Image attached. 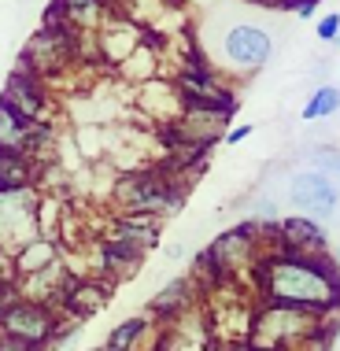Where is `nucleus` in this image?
Masks as SVG:
<instances>
[{
  "instance_id": "obj_1",
  "label": "nucleus",
  "mask_w": 340,
  "mask_h": 351,
  "mask_svg": "<svg viewBox=\"0 0 340 351\" xmlns=\"http://www.w3.org/2000/svg\"><path fill=\"white\" fill-rule=\"evenodd\" d=\"M255 289L267 303H289V307L318 311V315L340 307V270L333 255L274 252L255 270Z\"/></svg>"
},
{
  "instance_id": "obj_2",
  "label": "nucleus",
  "mask_w": 340,
  "mask_h": 351,
  "mask_svg": "<svg viewBox=\"0 0 340 351\" xmlns=\"http://www.w3.org/2000/svg\"><path fill=\"white\" fill-rule=\"evenodd\" d=\"M333 333V311L318 315V311L289 307V303H267L255 307L248 351H300L315 340H326Z\"/></svg>"
},
{
  "instance_id": "obj_3",
  "label": "nucleus",
  "mask_w": 340,
  "mask_h": 351,
  "mask_svg": "<svg viewBox=\"0 0 340 351\" xmlns=\"http://www.w3.org/2000/svg\"><path fill=\"white\" fill-rule=\"evenodd\" d=\"M78 34L74 30H41L37 26V34L30 41L23 45V52H19V67L30 71L34 78H41L45 85H60V78H67V74L78 67Z\"/></svg>"
},
{
  "instance_id": "obj_4",
  "label": "nucleus",
  "mask_w": 340,
  "mask_h": 351,
  "mask_svg": "<svg viewBox=\"0 0 340 351\" xmlns=\"http://www.w3.org/2000/svg\"><path fill=\"white\" fill-rule=\"evenodd\" d=\"M207 259L215 263V270L222 274V281H237L241 274L259 270L263 263V237H259V222H241V226H230L207 244Z\"/></svg>"
},
{
  "instance_id": "obj_5",
  "label": "nucleus",
  "mask_w": 340,
  "mask_h": 351,
  "mask_svg": "<svg viewBox=\"0 0 340 351\" xmlns=\"http://www.w3.org/2000/svg\"><path fill=\"white\" fill-rule=\"evenodd\" d=\"M270 56H274V37L263 30V26L233 23V26H226L222 37H219L215 63L226 67L230 74H255V71H263L270 63Z\"/></svg>"
},
{
  "instance_id": "obj_6",
  "label": "nucleus",
  "mask_w": 340,
  "mask_h": 351,
  "mask_svg": "<svg viewBox=\"0 0 340 351\" xmlns=\"http://www.w3.org/2000/svg\"><path fill=\"white\" fill-rule=\"evenodd\" d=\"M63 318L52 307L34 300H15L12 307L0 315V337L15 340V344L30 348V351H52V340L60 333Z\"/></svg>"
},
{
  "instance_id": "obj_7",
  "label": "nucleus",
  "mask_w": 340,
  "mask_h": 351,
  "mask_svg": "<svg viewBox=\"0 0 340 351\" xmlns=\"http://www.w3.org/2000/svg\"><path fill=\"white\" fill-rule=\"evenodd\" d=\"M0 108L15 111L19 119L26 122H37V126H56V115H52V89L45 85L41 78H34L30 71L15 67L12 74L0 85Z\"/></svg>"
},
{
  "instance_id": "obj_8",
  "label": "nucleus",
  "mask_w": 340,
  "mask_h": 351,
  "mask_svg": "<svg viewBox=\"0 0 340 351\" xmlns=\"http://www.w3.org/2000/svg\"><path fill=\"white\" fill-rule=\"evenodd\" d=\"M37 204H41V189H8L0 193V244L8 252H19L23 244H30L37 233Z\"/></svg>"
},
{
  "instance_id": "obj_9",
  "label": "nucleus",
  "mask_w": 340,
  "mask_h": 351,
  "mask_svg": "<svg viewBox=\"0 0 340 351\" xmlns=\"http://www.w3.org/2000/svg\"><path fill=\"white\" fill-rule=\"evenodd\" d=\"M289 200L300 215L322 222V218H329L340 207V189L329 174L307 167V170H296V174L289 178Z\"/></svg>"
},
{
  "instance_id": "obj_10",
  "label": "nucleus",
  "mask_w": 340,
  "mask_h": 351,
  "mask_svg": "<svg viewBox=\"0 0 340 351\" xmlns=\"http://www.w3.org/2000/svg\"><path fill=\"white\" fill-rule=\"evenodd\" d=\"M111 300V281L108 278H97V274H85V278H74L63 285V296H60V307H56V315L63 322H82L100 315L104 307H108Z\"/></svg>"
},
{
  "instance_id": "obj_11",
  "label": "nucleus",
  "mask_w": 340,
  "mask_h": 351,
  "mask_svg": "<svg viewBox=\"0 0 340 351\" xmlns=\"http://www.w3.org/2000/svg\"><path fill=\"white\" fill-rule=\"evenodd\" d=\"M193 307H196V289L182 274V278H170L163 289L148 300V318H152L159 329H167V326H174L178 318L193 315Z\"/></svg>"
},
{
  "instance_id": "obj_12",
  "label": "nucleus",
  "mask_w": 340,
  "mask_h": 351,
  "mask_svg": "<svg viewBox=\"0 0 340 351\" xmlns=\"http://www.w3.org/2000/svg\"><path fill=\"white\" fill-rule=\"evenodd\" d=\"M281 248L292 255H329V237L322 230V222L307 215H289L281 218Z\"/></svg>"
},
{
  "instance_id": "obj_13",
  "label": "nucleus",
  "mask_w": 340,
  "mask_h": 351,
  "mask_svg": "<svg viewBox=\"0 0 340 351\" xmlns=\"http://www.w3.org/2000/svg\"><path fill=\"white\" fill-rule=\"evenodd\" d=\"M108 237H115V241L148 255L159 244V218H152V215H115L108 222Z\"/></svg>"
},
{
  "instance_id": "obj_14",
  "label": "nucleus",
  "mask_w": 340,
  "mask_h": 351,
  "mask_svg": "<svg viewBox=\"0 0 340 351\" xmlns=\"http://www.w3.org/2000/svg\"><path fill=\"white\" fill-rule=\"evenodd\" d=\"M56 8L63 12V23H67L74 34H97L100 26L119 12L108 0H56Z\"/></svg>"
},
{
  "instance_id": "obj_15",
  "label": "nucleus",
  "mask_w": 340,
  "mask_h": 351,
  "mask_svg": "<svg viewBox=\"0 0 340 351\" xmlns=\"http://www.w3.org/2000/svg\"><path fill=\"white\" fill-rule=\"evenodd\" d=\"M148 337H159V326L148 315L122 318L104 340V351H156L148 348Z\"/></svg>"
},
{
  "instance_id": "obj_16",
  "label": "nucleus",
  "mask_w": 340,
  "mask_h": 351,
  "mask_svg": "<svg viewBox=\"0 0 340 351\" xmlns=\"http://www.w3.org/2000/svg\"><path fill=\"white\" fill-rule=\"evenodd\" d=\"M63 259V244L56 237H34L30 244H23L19 252H12V263H15V278H26V274H37L45 267Z\"/></svg>"
},
{
  "instance_id": "obj_17",
  "label": "nucleus",
  "mask_w": 340,
  "mask_h": 351,
  "mask_svg": "<svg viewBox=\"0 0 340 351\" xmlns=\"http://www.w3.org/2000/svg\"><path fill=\"white\" fill-rule=\"evenodd\" d=\"M41 170L45 167H37L30 156H23V152H0V193L41 185Z\"/></svg>"
},
{
  "instance_id": "obj_18",
  "label": "nucleus",
  "mask_w": 340,
  "mask_h": 351,
  "mask_svg": "<svg viewBox=\"0 0 340 351\" xmlns=\"http://www.w3.org/2000/svg\"><path fill=\"white\" fill-rule=\"evenodd\" d=\"M34 130H37V122H26L15 111L0 108V152H23V156H30Z\"/></svg>"
},
{
  "instance_id": "obj_19",
  "label": "nucleus",
  "mask_w": 340,
  "mask_h": 351,
  "mask_svg": "<svg viewBox=\"0 0 340 351\" xmlns=\"http://www.w3.org/2000/svg\"><path fill=\"white\" fill-rule=\"evenodd\" d=\"M337 111H340V89L337 85H318V89L307 97L300 115H304V122H318V119L337 115Z\"/></svg>"
},
{
  "instance_id": "obj_20",
  "label": "nucleus",
  "mask_w": 340,
  "mask_h": 351,
  "mask_svg": "<svg viewBox=\"0 0 340 351\" xmlns=\"http://www.w3.org/2000/svg\"><path fill=\"white\" fill-rule=\"evenodd\" d=\"M307 163H311V170H322V174H340V152L337 148H311L307 152Z\"/></svg>"
},
{
  "instance_id": "obj_21",
  "label": "nucleus",
  "mask_w": 340,
  "mask_h": 351,
  "mask_svg": "<svg viewBox=\"0 0 340 351\" xmlns=\"http://www.w3.org/2000/svg\"><path fill=\"white\" fill-rule=\"evenodd\" d=\"M315 34H318V41H337V37H340V15L337 12L322 15L315 23Z\"/></svg>"
},
{
  "instance_id": "obj_22",
  "label": "nucleus",
  "mask_w": 340,
  "mask_h": 351,
  "mask_svg": "<svg viewBox=\"0 0 340 351\" xmlns=\"http://www.w3.org/2000/svg\"><path fill=\"white\" fill-rule=\"evenodd\" d=\"M4 281H15V263H12V252L0 244V285Z\"/></svg>"
},
{
  "instance_id": "obj_23",
  "label": "nucleus",
  "mask_w": 340,
  "mask_h": 351,
  "mask_svg": "<svg viewBox=\"0 0 340 351\" xmlns=\"http://www.w3.org/2000/svg\"><path fill=\"white\" fill-rule=\"evenodd\" d=\"M252 137V126H248V122H241V126H233V130H226V145H241V141H248Z\"/></svg>"
},
{
  "instance_id": "obj_24",
  "label": "nucleus",
  "mask_w": 340,
  "mask_h": 351,
  "mask_svg": "<svg viewBox=\"0 0 340 351\" xmlns=\"http://www.w3.org/2000/svg\"><path fill=\"white\" fill-rule=\"evenodd\" d=\"M0 351H30V348H23V344H15V340L0 337Z\"/></svg>"
},
{
  "instance_id": "obj_25",
  "label": "nucleus",
  "mask_w": 340,
  "mask_h": 351,
  "mask_svg": "<svg viewBox=\"0 0 340 351\" xmlns=\"http://www.w3.org/2000/svg\"><path fill=\"white\" fill-rule=\"evenodd\" d=\"M333 263H337V270H340V248L333 252Z\"/></svg>"
},
{
  "instance_id": "obj_26",
  "label": "nucleus",
  "mask_w": 340,
  "mask_h": 351,
  "mask_svg": "<svg viewBox=\"0 0 340 351\" xmlns=\"http://www.w3.org/2000/svg\"><path fill=\"white\" fill-rule=\"evenodd\" d=\"M211 351H244V348H211Z\"/></svg>"
},
{
  "instance_id": "obj_27",
  "label": "nucleus",
  "mask_w": 340,
  "mask_h": 351,
  "mask_svg": "<svg viewBox=\"0 0 340 351\" xmlns=\"http://www.w3.org/2000/svg\"><path fill=\"white\" fill-rule=\"evenodd\" d=\"M97 351H104V348H97Z\"/></svg>"
},
{
  "instance_id": "obj_28",
  "label": "nucleus",
  "mask_w": 340,
  "mask_h": 351,
  "mask_svg": "<svg viewBox=\"0 0 340 351\" xmlns=\"http://www.w3.org/2000/svg\"><path fill=\"white\" fill-rule=\"evenodd\" d=\"M337 41H340V37H337Z\"/></svg>"
}]
</instances>
